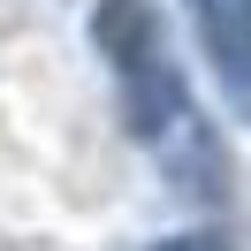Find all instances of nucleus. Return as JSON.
Wrapping results in <instances>:
<instances>
[{"instance_id": "f03ea898", "label": "nucleus", "mask_w": 251, "mask_h": 251, "mask_svg": "<svg viewBox=\"0 0 251 251\" xmlns=\"http://www.w3.org/2000/svg\"><path fill=\"white\" fill-rule=\"evenodd\" d=\"M198 31L236 107H251V0H198Z\"/></svg>"}, {"instance_id": "7ed1b4c3", "label": "nucleus", "mask_w": 251, "mask_h": 251, "mask_svg": "<svg viewBox=\"0 0 251 251\" xmlns=\"http://www.w3.org/2000/svg\"><path fill=\"white\" fill-rule=\"evenodd\" d=\"M152 251H228L221 236H168V244H152Z\"/></svg>"}, {"instance_id": "f257e3e1", "label": "nucleus", "mask_w": 251, "mask_h": 251, "mask_svg": "<svg viewBox=\"0 0 251 251\" xmlns=\"http://www.w3.org/2000/svg\"><path fill=\"white\" fill-rule=\"evenodd\" d=\"M92 38L114 69V92H122L129 137H168L183 122V69L168 61V31H160L152 0H99Z\"/></svg>"}]
</instances>
